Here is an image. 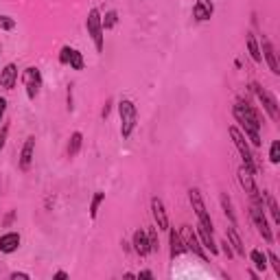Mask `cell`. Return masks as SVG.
Masks as SVG:
<instances>
[{"instance_id":"6da1fadb","label":"cell","mask_w":280,"mask_h":280,"mask_svg":"<svg viewBox=\"0 0 280 280\" xmlns=\"http://www.w3.org/2000/svg\"><path fill=\"white\" fill-rule=\"evenodd\" d=\"M232 114H234V118L243 125L245 134L249 136L252 144H256V147H258V144H261V134H258V129H261V118H258V114L254 112L247 103H241V101L234 105Z\"/></svg>"},{"instance_id":"7a4b0ae2","label":"cell","mask_w":280,"mask_h":280,"mask_svg":"<svg viewBox=\"0 0 280 280\" xmlns=\"http://www.w3.org/2000/svg\"><path fill=\"white\" fill-rule=\"evenodd\" d=\"M118 112H121V134H122V138H129L136 127V118H138L136 105L131 103L129 99H122L121 103H118Z\"/></svg>"},{"instance_id":"3957f363","label":"cell","mask_w":280,"mask_h":280,"mask_svg":"<svg viewBox=\"0 0 280 280\" xmlns=\"http://www.w3.org/2000/svg\"><path fill=\"white\" fill-rule=\"evenodd\" d=\"M88 33H90L96 51L101 52L103 51V20H101L99 9H90V13H88Z\"/></svg>"},{"instance_id":"277c9868","label":"cell","mask_w":280,"mask_h":280,"mask_svg":"<svg viewBox=\"0 0 280 280\" xmlns=\"http://www.w3.org/2000/svg\"><path fill=\"white\" fill-rule=\"evenodd\" d=\"M188 197H191L192 210H195V214H197V219H199V223H201V226L206 228V230H210V232H212V219H210L208 210H206V206H204V199H201L199 191H197V188H192V191L188 192Z\"/></svg>"},{"instance_id":"5b68a950","label":"cell","mask_w":280,"mask_h":280,"mask_svg":"<svg viewBox=\"0 0 280 280\" xmlns=\"http://www.w3.org/2000/svg\"><path fill=\"white\" fill-rule=\"evenodd\" d=\"M230 136H232V140H234V144H236V149L241 151V156H243V162H245V169H249L254 173L256 171V166H254V158H252V151H249V147H247V142H245V138H243V134H241L236 127H230Z\"/></svg>"},{"instance_id":"8992f818","label":"cell","mask_w":280,"mask_h":280,"mask_svg":"<svg viewBox=\"0 0 280 280\" xmlns=\"http://www.w3.org/2000/svg\"><path fill=\"white\" fill-rule=\"evenodd\" d=\"M22 81H24V88H26V94H29V99H35L39 92V88H42V74H39L37 68H26L24 72H22Z\"/></svg>"},{"instance_id":"52a82bcc","label":"cell","mask_w":280,"mask_h":280,"mask_svg":"<svg viewBox=\"0 0 280 280\" xmlns=\"http://www.w3.org/2000/svg\"><path fill=\"white\" fill-rule=\"evenodd\" d=\"M252 221L256 223V228L262 234V239H265L267 243H271L274 236H271V230H269V226H267V219H265V214H262V206H258V204L252 206Z\"/></svg>"},{"instance_id":"ba28073f","label":"cell","mask_w":280,"mask_h":280,"mask_svg":"<svg viewBox=\"0 0 280 280\" xmlns=\"http://www.w3.org/2000/svg\"><path fill=\"white\" fill-rule=\"evenodd\" d=\"M254 92H256V96L261 99V103H262V107L267 109V114H269L274 121H278V103H276L274 96H271L267 90H262L258 83H254Z\"/></svg>"},{"instance_id":"9c48e42d","label":"cell","mask_w":280,"mask_h":280,"mask_svg":"<svg viewBox=\"0 0 280 280\" xmlns=\"http://www.w3.org/2000/svg\"><path fill=\"white\" fill-rule=\"evenodd\" d=\"M182 241H184V247L186 249H191V252H195L197 256L201 258V261H206V252L201 249V245H199V241H197V236H195V232L191 230L188 226H184V230H182Z\"/></svg>"},{"instance_id":"30bf717a","label":"cell","mask_w":280,"mask_h":280,"mask_svg":"<svg viewBox=\"0 0 280 280\" xmlns=\"http://www.w3.org/2000/svg\"><path fill=\"white\" fill-rule=\"evenodd\" d=\"M239 182H241V186L245 188V192H249V195L256 199V204L262 206L261 197H258V191H256V184H254V177H252V171L245 169V166H241V169H239Z\"/></svg>"},{"instance_id":"8fae6325","label":"cell","mask_w":280,"mask_h":280,"mask_svg":"<svg viewBox=\"0 0 280 280\" xmlns=\"http://www.w3.org/2000/svg\"><path fill=\"white\" fill-rule=\"evenodd\" d=\"M151 210H153V217H156V221H158V228H160V230H169V217H166V210H164L162 199L153 197V199H151Z\"/></svg>"},{"instance_id":"7c38bea8","label":"cell","mask_w":280,"mask_h":280,"mask_svg":"<svg viewBox=\"0 0 280 280\" xmlns=\"http://www.w3.org/2000/svg\"><path fill=\"white\" fill-rule=\"evenodd\" d=\"M212 0H197L195 7H192V16H195V20L204 22V20H210L212 18Z\"/></svg>"},{"instance_id":"4fadbf2b","label":"cell","mask_w":280,"mask_h":280,"mask_svg":"<svg viewBox=\"0 0 280 280\" xmlns=\"http://www.w3.org/2000/svg\"><path fill=\"white\" fill-rule=\"evenodd\" d=\"M18 245H20V234H16V232H7L0 236V252L11 254L18 249Z\"/></svg>"},{"instance_id":"5bb4252c","label":"cell","mask_w":280,"mask_h":280,"mask_svg":"<svg viewBox=\"0 0 280 280\" xmlns=\"http://www.w3.org/2000/svg\"><path fill=\"white\" fill-rule=\"evenodd\" d=\"M33 149H35V138L31 136V138H26L24 147H22V156H20V169L26 171L31 166V162H33Z\"/></svg>"},{"instance_id":"9a60e30c","label":"cell","mask_w":280,"mask_h":280,"mask_svg":"<svg viewBox=\"0 0 280 280\" xmlns=\"http://www.w3.org/2000/svg\"><path fill=\"white\" fill-rule=\"evenodd\" d=\"M134 249L140 254V256H147V254L151 252V247H149L147 232H142V230H136L134 232Z\"/></svg>"},{"instance_id":"2e32d148","label":"cell","mask_w":280,"mask_h":280,"mask_svg":"<svg viewBox=\"0 0 280 280\" xmlns=\"http://www.w3.org/2000/svg\"><path fill=\"white\" fill-rule=\"evenodd\" d=\"M16 79H18V68L13 64L4 66V70L0 72V86L7 88V90H11L13 86H16Z\"/></svg>"},{"instance_id":"e0dca14e","label":"cell","mask_w":280,"mask_h":280,"mask_svg":"<svg viewBox=\"0 0 280 280\" xmlns=\"http://www.w3.org/2000/svg\"><path fill=\"white\" fill-rule=\"evenodd\" d=\"M262 52H265V59H267V64H269L271 72L278 74L280 68H278V61H276V52H274V48H271V42H269L267 37H262Z\"/></svg>"},{"instance_id":"ac0fdd59","label":"cell","mask_w":280,"mask_h":280,"mask_svg":"<svg viewBox=\"0 0 280 280\" xmlns=\"http://www.w3.org/2000/svg\"><path fill=\"white\" fill-rule=\"evenodd\" d=\"M228 236H230V243L234 245L236 254H241V256H243V254H245V247H243V241H241L239 232H236V223H230V228H228Z\"/></svg>"},{"instance_id":"d6986e66","label":"cell","mask_w":280,"mask_h":280,"mask_svg":"<svg viewBox=\"0 0 280 280\" xmlns=\"http://www.w3.org/2000/svg\"><path fill=\"white\" fill-rule=\"evenodd\" d=\"M182 252H186V247H184V241L182 236L177 234V232H171V256H179Z\"/></svg>"},{"instance_id":"ffe728a7","label":"cell","mask_w":280,"mask_h":280,"mask_svg":"<svg viewBox=\"0 0 280 280\" xmlns=\"http://www.w3.org/2000/svg\"><path fill=\"white\" fill-rule=\"evenodd\" d=\"M197 228H199V234H201V241H204V245H206V247H208L210 252H212V254H217L219 249H217V245H214L212 232H210V230H206V228L201 226V223H199V226H197Z\"/></svg>"},{"instance_id":"44dd1931","label":"cell","mask_w":280,"mask_h":280,"mask_svg":"<svg viewBox=\"0 0 280 280\" xmlns=\"http://www.w3.org/2000/svg\"><path fill=\"white\" fill-rule=\"evenodd\" d=\"M81 140H83V136L79 134V131H74L72 138H70V144H68V156L70 158H74L79 153V149H81Z\"/></svg>"},{"instance_id":"7402d4cb","label":"cell","mask_w":280,"mask_h":280,"mask_svg":"<svg viewBox=\"0 0 280 280\" xmlns=\"http://www.w3.org/2000/svg\"><path fill=\"white\" fill-rule=\"evenodd\" d=\"M247 51H249V55H252L254 61H261V59H262V57H261V51H258L256 37H254V35H247Z\"/></svg>"},{"instance_id":"603a6c76","label":"cell","mask_w":280,"mask_h":280,"mask_svg":"<svg viewBox=\"0 0 280 280\" xmlns=\"http://www.w3.org/2000/svg\"><path fill=\"white\" fill-rule=\"evenodd\" d=\"M221 206H223V212L226 217L230 219V223H236V217H234V210H232V201L228 195H221Z\"/></svg>"},{"instance_id":"cb8c5ba5","label":"cell","mask_w":280,"mask_h":280,"mask_svg":"<svg viewBox=\"0 0 280 280\" xmlns=\"http://www.w3.org/2000/svg\"><path fill=\"white\" fill-rule=\"evenodd\" d=\"M249 256H252V261H254V265H256L258 267V269H265V267H267V256H265V254H262V252H258V249H254V252L252 254H249Z\"/></svg>"},{"instance_id":"d4e9b609","label":"cell","mask_w":280,"mask_h":280,"mask_svg":"<svg viewBox=\"0 0 280 280\" xmlns=\"http://www.w3.org/2000/svg\"><path fill=\"white\" fill-rule=\"evenodd\" d=\"M103 199H105V192H101V191L92 197V204H90V217L92 219L96 217V212H99V206H101V201H103Z\"/></svg>"},{"instance_id":"484cf974","label":"cell","mask_w":280,"mask_h":280,"mask_svg":"<svg viewBox=\"0 0 280 280\" xmlns=\"http://www.w3.org/2000/svg\"><path fill=\"white\" fill-rule=\"evenodd\" d=\"M68 64L72 66L74 70H83V57H81V52H79V51L70 52V61H68Z\"/></svg>"},{"instance_id":"4316f807","label":"cell","mask_w":280,"mask_h":280,"mask_svg":"<svg viewBox=\"0 0 280 280\" xmlns=\"http://www.w3.org/2000/svg\"><path fill=\"white\" fill-rule=\"evenodd\" d=\"M269 160L274 162V164H278V160H280V142L276 140L274 144H271V151H269Z\"/></svg>"},{"instance_id":"83f0119b","label":"cell","mask_w":280,"mask_h":280,"mask_svg":"<svg viewBox=\"0 0 280 280\" xmlns=\"http://www.w3.org/2000/svg\"><path fill=\"white\" fill-rule=\"evenodd\" d=\"M267 204H269V210H271V214H274V221L276 223H280V214H278V206H276V199L271 195H267Z\"/></svg>"},{"instance_id":"f1b7e54d","label":"cell","mask_w":280,"mask_h":280,"mask_svg":"<svg viewBox=\"0 0 280 280\" xmlns=\"http://www.w3.org/2000/svg\"><path fill=\"white\" fill-rule=\"evenodd\" d=\"M0 29H4V31L16 29V22H13V18H9V16H0Z\"/></svg>"},{"instance_id":"f546056e","label":"cell","mask_w":280,"mask_h":280,"mask_svg":"<svg viewBox=\"0 0 280 280\" xmlns=\"http://www.w3.org/2000/svg\"><path fill=\"white\" fill-rule=\"evenodd\" d=\"M114 24H116V11H109L103 20V29H112Z\"/></svg>"},{"instance_id":"4dcf8cb0","label":"cell","mask_w":280,"mask_h":280,"mask_svg":"<svg viewBox=\"0 0 280 280\" xmlns=\"http://www.w3.org/2000/svg\"><path fill=\"white\" fill-rule=\"evenodd\" d=\"M70 52H72V48H70V46H64V48H61V55H59V61H61V64H68V61H70Z\"/></svg>"},{"instance_id":"1f68e13d","label":"cell","mask_w":280,"mask_h":280,"mask_svg":"<svg viewBox=\"0 0 280 280\" xmlns=\"http://www.w3.org/2000/svg\"><path fill=\"white\" fill-rule=\"evenodd\" d=\"M149 247H151V252H156V249H158V236H156V230L149 232Z\"/></svg>"},{"instance_id":"d6a6232c","label":"cell","mask_w":280,"mask_h":280,"mask_svg":"<svg viewBox=\"0 0 280 280\" xmlns=\"http://www.w3.org/2000/svg\"><path fill=\"white\" fill-rule=\"evenodd\" d=\"M269 261H271V265H274L276 276H280V262H278V256H276V254H269Z\"/></svg>"},{"instance_id":"836d02e7","label":"cell","mask_w":280,"mask_h":280,"mask_svg":"<svg viewBox=\"0 0 280 280\" xmlns=\"http://www.w3.org/2000/svg\"><path fill=\"white\" fill-rule=\"evenodd\" d=\"M221 245H223V254H226L228 258H232V256H234V252H232V249H230V243H228V241H221Z\"/></svg>"},{"instance_id":"e575fe53","label":"cell","mask_w":280,"mask_h":280,"mask_svg":"<svg viewBox=\"0 0 280 280\" xmlns=\"http://www.w3.org/2000/svg\"><path fill=\"white\" fill-rule=\"evenodd\" d=\"M7 131H9V127H7V125H4L2 129H0V149L4 147V140H7Z\"/></svg>"},{"instance_id":"d590c367","label":"cell","mask_w":280,"mask_h":280,"mask_svg":"<svg viewBox=\"0 0 280 280\" xmlns=\"http://www.w3.org/2000/svg\"><path fill=\"white\" fill-rule=\"evenodd\" d=\"M4 109H7V99L0 96V122H2V116H4Z\"/></svg>"},{"instance_id":"8d00e7d4","label":"cell","mask_w":280,"mask_h":280,"mask_svg":"<svg viewBox=\"0 0 280 280\" xmlns=\"http://www.w3.org/2000/svg\"><path fill=\"white\" fill-rule=\"evenodd\" d=\"M11 278H13V280H18V278H22V280H29V274H18V271H13V274H11Z\"/></svg>"},{"instance_id":"74e56055","label":"cell","mask_w":280,"mask_h":280,"mask_svg":"<svg viewBox=\"0 0 280 280\" xmlns=\"http://www.w3.org/2000/svg\"><path fill=\"white\" fill-rule=\"evenodd\" d=\"M55 278H57V280H66V278H68V274H66V271H57Z\"/></svg>"},{"instance_id":"f35d334b","label":"cell","mask_w":280,"mask_h":280,"mask_svg":"<svg viewBox=\"0 0 280 280\" xmlns=\"http://www.w3.org/2000/svg\"><path fill=\"white\" fill-rule=\"evenodd\" d=\"M151 276H153L151 271H142V274H140V278H151Z\"/></svg>"},{"instance_id":"ab89813d","label":"cell","mask_w":280,"mask_h":280,"mask_svg":"<svg viewBox=\"0 0 280 280\" xmlns=\"http://www.w3.org/2000/svg\"><path fill=\"white\" fill-rule=\"evenodd\" d=\"M0 52H2V46H0Z\"/></svg>"}]
</instances>
